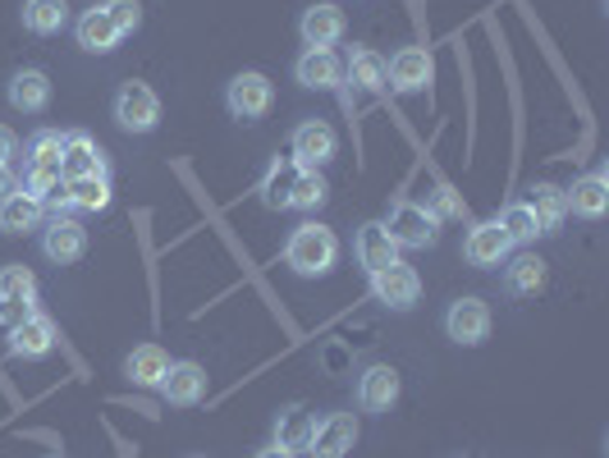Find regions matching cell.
Instances as JSON below:
<instances>
[{
  "label": "cell",
  "mask_w": 609,
  "mask_h": 458,
  "mask_svg": "<svg viewBox=\"0 0 609 458\" xmlns=\"http://www.w3.org/2000/svg\"><path fill=\"white\" fill-rule=\"evenodd\" d=\"M335 261H339V239H335L330 225L308 220V225H298L293 235H289V243H284V266H289L293 276H302V280L330 276Z\"/></svg>",
  "instance_id": "6da1fadb"
},
{
  "label": "cell",
  "mask_w": 609,
  "mask_h": 458,
  "mask_svg": "<svg viewBox=\"0 0 609 458\" xmlns=\"http://www.w3.org/2000/svg\"><path fill=\"white\" fill-rule=\"evenodd\" d=\"M271 106H276V83L266 79V73H257V69H243V73H234V79L224 83V110H230L234 120H243V125L261 120Z\"/></svg>",
  "instance_id": "7a4b0ae2"
},
{
  "label": "cell",
  "mask_w": 609,
  "mask_h": 458,
  "mask_svg": "<svg viewBox=\"0 0 609 458\" xmlns=\"http://www.w3.org/2000/svg\"><path fill=\"white\" fill-rule=\"evenodd\" d=\"M380 225L390 229V239L399 248H431L440 239V220L422 202H408V198H399L390 207V220H380Z\"/></svg>",
  "instance_id": "3957f363"
},
{
  "label": "cell",
  "mask_w": 609,
  "mask_h": 458,
  "mask_svg": "<svg viewBox=\"0 0 609 458\" xmlns=\"http://www.w3.org/2000/svg\"><path fill=\"white\" fill-rule=\"evenodd\" d=\"M116 125L124 133H151L161 125V97L151 92L147 83H138V79L120 83V92H116Z\"/></svg>",
  "instance_id": "277c9868"
},
{
  "label": "cell",
  "mask_w": 609,
  "mask_h": 458,
  "mask_svg": "<svg viewBox=\"0 0 609 458\" xmlns=\"http://www.w3.org/2000/svg\"><path fill=\"white\" fill-rule=\"evenodd\" d=\"M60 179H110V157H106V147H101L92 133H83V129L64 133Z\"/></svg>",
  "instance_id": "5b68a950"
},
{
  "label": "cell",
  "mask_w": 609,
  "mask_h": 458,
  "mask_svg": "<svg viewBox=\"0 0 609 458\" xmlns=\"http://www.w3.org/2000/svg\"><path fill=\"white\" fill-rule=\"evenodd\" d=\"M371 293H376L380 308H390V312H412V308H417V298H422V280H417L412 266L390 261L386 271H376V276H371Z\"/></svg>",
  "instance_id": "8992f818"
},
{
  "label": "cell",
  "mask_w": 609,
  "mask_h": 458,
  "mask_svg": "<svg viewBox=\"0 0 609 458\" xmlns=\"http://www.w3.org/2000/svg\"><path fill=\"white\" fill-rule=\"evenodd\" d=\"M431 79H436V60L422 47H403V51H395V60H386V88H395L399 97L427 92Z\"/></svg>",
  "instance_id": "52a82bcc"
},
{
  "label": "cell",
  "mask_w": 609,
  "mask_h": 458,
  "mask_svg": "<svg viewBox=\"0 0 609 458\" xmlns=\"http://www.w3.org/2000/svg\"><path fill=\"white\" fill-rule=\"evenodd\" d=\"M445 335L453 344H463V349H477V344H486V335H490V308L472 293L453 298L449 312H445Z\"/></svg>",
  "instance_id": "ba28073f"
},
{
  "label": "cell",
  "mask_w": 609,
  "mask_h": 458,
  "mask_svg": "<svg viewBox=\"0 0 609 458\" xmlns=\"http://www.w3.org/2000/svg\"><path fill=\"white\" fill-rule=\"evenodd\" d=\"M289 151H293V161H298L302 170H321V166L335 161L339 138H335V129H330L326 120H302V125L293 129V138H289Z\"/></svg>",
  "instance_id": "9c48e42d"
},
{
  "label": "cell",
  "mask_w": 609,
  "mask_h": 458,
  "mask_svg": "<svg viewBox=\"0 0 609 458\" xmlns=\"http://www.w3.org/2000/svg\"><path fill=\"white\" fill-rule=\"evenodd\" d=\"M83 252H88V229L73 216H51L42 225V257L47 261L73 266V261H83Z\"/></svg>",
  "instance_id": "30bf717a"
},
{
  "label": "cell",
  "mask_w": 609,
  "mask_h": 458,
  "mask_svg": "<svg viewBox=\"0 0 609 458\" xmlns=\"http://www.w3.org/2000/svg\"><path fill=\"white\" fill-rule=\"evenodd\" d=\"M353 445H358V417L353 412H326L312 427L308 454L312 458H349Z\"/></svg>",
  "instance_id": "8fae6325"
},
{
  "label": "cell",
  "mask_w": 609,
  "mask_h": 458,
  "mask_svg": "<svg viewBox=\"0 0 609 458\" xmlns=\"http://www.w3.org/2000/svg\"><path fill=\"white\" fill-rule=\"evenodd\" d=\"M293 79L308 92H335L339 83H345V64H339V56L330 47H308L293 60Z\"/></svg>",
  "instance_id": "7c38bea8"
},
{
  "label": "cell",
  "mask_w": 609,
  "mask_h": 458,
  "mask_svg": "<svg viewBox=\"0 0 609 458\" xmlns=\"http://www.w3.org/2000/svg\"><path fill=\"white\" fill-rule=\"evenodd\" d=\"M56 349V321L42 317V312H23L14 326H10V354L23 358V362H37Z\"/></svg>",
  "instance_id": "4fadbf2b"
},
{
  "label": "cell",
  "mask_w": 609,
  "mask_h": 458,
  "mask_svg": "<svg viewBox=\"0 0 609 458\" xmlns=\"http://www.w3.org/2000/svg\"><path fill=\"white\" fill-rule=\"evenodd\" d=\"M353 257H358V266L367 276H376V271H386L390 261H399V243L390 239V229L380 220H367L353 235Z\"/></svg>",
  "instance_id": "5bb4252c"
},
{
  "label": "cell",
  "mask_w": 609,
  "mask_h": 458,
  "mask_svg": "<svg viewBox=\"0 0 609 458\" xmlns=\"http://www.w3.org/2000/svg\"><path fill=\"white\" fill-rule=\"evenodd\" d=\"M509 252H513V243H509V235H505L500 220H477V225L468 229V239H463V257H468L472 266H505Z\"/></svg>",
  "instance_id": "9a60e30c"
},
{
  "label": "cell",
  "mask_w": 609,
  "mask_h": 458,
  "mask_svg": "<svg viewBox=\"0 0 609 458\" xmlns=\"http://www.w3.org/2000/svg\"><path fill=\"white\" fill-rule=\"evenodd\" d=\"M345 10L330 6V0H317V6L302 10L298 19V37H302V47H335L339 37H345Z\"/></svg>",
  "instance_id": "2e32d148"
},
{
  "label": "cell",
  "mask_w": 609,
  "mask_h": 458,
  "mask_svg": "<svg viewBox=\"0 0 609 458\" xmlns=\"http://www.w3.org/2000/svg\"><path fill=\"white\" fill-rule=\"evenodd\" d=\"M161 399L174 408H193L207 399V371L198 362H170V371L161 376Z\"/></svg>",
  "instance_id": "e0dca14e"
},
{
  "label": "cell",
  "mask_w": 609,
  "mask_h": 458,
  "mask_svg": "<svg viewBox=\"0 0 609 458\" xmlns=\"http://www.w3.org/2000/svg\"><path fill=\"white\" fill-rule=\"evenodd\" d=\"M399 371L390 362H371L362 376H358V404L367 412H390L399 404Z\"/></svg>",
  "instance_id": "ac0fdd59"
},
{
  "label": "cell",
  "mask_w": 609,
  "mask_h": 458,
  "mask_svg": "<svg viewBox=\"0 0 609 458\" xmlns=\"http://www.w3.org/2000/svg\"><path fill=\"white\" fill-rule=\"evenodd\" d=\"M73 37H79V47H83L88 56H110V51L124 42L120 28L110 23V14H106L101 6H92V10L79 14V23H73Z\"/></svg>",
  "instance_id": "d6986e66"
},
{
  "label": "cell",
  "mask_w": 609,
  "mask_h": 458,
  "mask_svg": "<svg viewBox=\"0 0 609 458\" xmlns=\"http://www.w3.org/2000/svg\"><path fill=\"white\" fill-rule=\"evenodd\" d=\"M563 202H568V211L582 216V220H600V216L609 211V175H605V170L582 175V179L563 193Z\"/></svg>",
  "instance_id": "ffe728a7"
},
{
  "label": "cell",
  "mask_w": 609,
  "mask_h": 458,
  "mask_svg": "<svg viewBox=\"0 0 609 458\" xmlns=\"http://www.w3.org/2000/svg\"><path fill=\"white\" fill-rule=\"evenodd\" d=\"M6 97L23 114H42L51 106V79H47L42 69H19L14 79H10V88H6Z\"/></svg>",
  "instance_id": "44dd1931"
},
{
  "label": "cell",
  "mask_w": 609,
  "mask_h": 458,
  "mask_svg": "<svg viewBox=\"0 0 609 458\" xmlns=\"http://www.w3.org/2000/svg\"><path fill=\"white\" fill-rule=\"evenodd\" d=\"M312 427H317V417H312L308 408H302V404H289V408H280V412H276L271 445H280V449H289V454H298V449H308Z\"/></svg>",
  "instance_id": "7402d4cb"
},
{
  "label": "cell",
  "mask_w": 609,
  "mask_h": 458,
  "mask_svg": "<svg viewBox=\"0 0 609 458\" xmlns=\"http://www.w3.org/2000/svg\"><path fill=\"white\" fill-rule=\"evenodd\" d=\"M166 371H170V358H166L161 344H138V349L124 358V376L142 390H157Z\"/></svg>",
  "instance_id": "603a6c76"
},
{
  "label": "cell",
  "mask_w": 609,
  "mask_h": 458,
  "mask_svg": "<svg viewBox=\"0 0 609 458\" xmlns=\"http://www.w3.org/2000/svg\"><path fill=\"white\" fill-rule=\"evenodd\" d=\"M345 79L358 92H386V56L371 51V47H353V56L345 64Z\"/></svg>",
  "instance_id": "cb8c5ba5"
},
{
  "label": "cell",
  "mask_w": 609,
  "mask_h": 458,
  "mask_svg": "<svg viewBox=\"0 0 609 458\" xmlns=\"http://www.w3.org/2000/svg\"><path fill=\"white\" fill-rule=\"evenodd\" d=\"M47 220V202H37L28 193H10L6 202H0V229L6 235H28V229H42Z\"/></svg>",
  "instance_id": "d4e9b609"
},
{
  "label": "cell",
  "mask_w": 609,
  "mask_h": 458,
  "mask_svg": "<svg viewBox=\"0 0 609 458\" xmlns=\"http://www.w3.org/2000/svg\"><path fill=\"white\" fill-rule=\"evenodd\" d=\"M505 289L518 293V298H531V293H541L546 289V261L537 252H518L509 261V271H505Z\"/></svg>",
  "instance_id": "484cf974"
},
{
  "label": "cell",
  "mask_w": 609,
  "mask_h": 458,
  "mask_svg": "<svg viewBox=\"0 0 609 458\" xmlns=\"http://www.w3.org/2000/svg\"><path fill=\"white\" fill-rule=\"evenodd\" d=\"M522 202L531 207V216H537L541 235H555V229L563 225V216H568L563 188H555V183H537V188H531V198H522Z\"/></svg>",
  "instance_id": "4316f807"
},
{
  "label": "cell",
  "mask_w": 609,
  "mask_h": 458,
  "mask_svg": "<svg viewBox=\"0 0 609 458\" xmlns=\"http://www.w3.org/2000/svg\"><path fill=\"white\" fill-rule=\"evenodd\" d=\"M69 23V0H23V28L37 37H56Z\"/></svg>",
  "instance_id": "83f0119b"
},
{
  "label": "cell",
  "mask_w": 609,
  "mask_h": 458,
  "mask_svg": "<svg viewBox=\"0 0 609 458\" xmlns=\"http://www.w3.org/2000/svg\"><path fill=\"white\" fill-rule=\"evenodd\" d=\"M298 175H302V166H298L293 157L276 161L271 170H266V179H261V202H266V207H271V211L289 207V193H293V183H298Z\"/></svg>",
  "instance_id": "f1b7e54d"
},
{
  "label": "cell",
  "mask_w": 609,
  "mask_h": 458,
  "mask_svg": "<svg viewBox=\"0 0 609 458\" xmlns=\"http://www.w3.org/2000/svg\"><path fill=\"white\" fill-rule=\"evenodd\" d=\"M32 293H37V276L23 261L0 266V308H23V302H32Z\"/></svg>",
  "instance_id": "f546056e"
},
{
  "label": "cell",
  "mask_w": 609,
  "mask_h": 458,
  "mask_svg": "<svg viewBox=\"0 0 609 458\" xmlns=\"http://www.w3.org/2000/svg\"><path fill=\"white\" fill-rule=\"evenodd\" d=\"M505 225V235H509V243L513 248H527V243H537L541 239V225H537V216H531V207L518 198V202H509L500 216H495Z\"/></svg>",
  "instance_id": "4dcf8cb0"
},
{
  "label": "cell",
  "mask_w": 609,
  "mask_h": 458,
  "mask_svg": "<svg viewBox=\"0 0 609 458\" xmlns=\"http://www.w3.org/2000/svg\"><path fill=\"white\" fill-rule=\"evenodd\" d=\"M64 202L73 211H106L110 207V179H64Z\"/></svg>",
  "instance_id": "1f68e13d"
},
{
  "label": "cell",
  "mask_w": 609,
  "mask_h": 458,
  "mask_svg": "<svg viewBox=\"0 0 609 458\" xmlns=\"http://www.w3.org/2000/svg\"><path fill=\"white\" fill-rule=\"evenodd\" d=\"M28 166L32 170H60V157H64V133L60 129H37L28 138Z\"/></svg>",
  "instance_id": "d6a6232c"
},
{
  "label": "cell",
  "mask_w": 609,
  "mask_h": 458,
  "mask_svg": "<svg viewBox=\"0 0 609 458\" xmlns=\"http://www.w3.org/2000/svg\"><path fill=\"white\" fill-rule=\"evenodd\" d=\"M326 198H330L326 175H321V170H302L298 183H293V193H289V207H293V211H321Z\"/></svg>",
  "instance_id": "836d02e7"
},
{
  "label": "cell",
  "mask_w": 609,
  "mask_h": 458,
  "mask_svg": "<svg viewBox=\"0 0 609 458\" xmlns=\"http://www.w3.org/2000/svg\"><path fill=\"white\" fill-rule=\"evenodd\" d=\"M64 188V179H60V170H23V183H19V193H28V198H37V202H51L56 193Z\"/></svg>",
  "instance_id": "e575fe53"
},
{
  "label": "cell",
  "mask_w": 609,
  "mask_h": 458,
  "mask_svg": "<svg viewBox=\"0 0 609 458\" xmlns=\"http://www.w3.org/2000/svg\"><path fill=\"white\" fill-rule=\"evenodd\" d=\"M101 10L110 14V23L120 28V37L138 32V23H142V6H138V0H101Z\"/></svg>",
  "instance_id": "d590c367"
},
{
  "label": "cell",
  "mask_w": 609,
  "mask_h": 458,
  "mask_svg": "<svg viewBox=\"0 0 609 458\" xmlns=\"http://www.w3.org/2000/svg\"><path fill=\"white\" fill-rule=\"evenodd\" d=\"M436 220H453V216H463V202L459 198H453V188H436V193H431V207H427Z\"/></svg>",
  "instance_id": "8d00e7d4"
},
{
  "label": "cell",
  "mask_w": 609,
  "mask_h": 458,
  "mask_svg": "<svg viewBox=\"0 0 609 458\" xmlns=\"http://www.w3.org/2000/svg\"><path fill=\"white\" fill-rule=\"evenodd\" d=\"M14 151H19V138H14V129H6V125H0V166H10V161H14Z\"/></svg>",
  "instance_id": "74e56055"
},
{
  "label": "cell",
  "mask_w": 609,
  "mask_h": 458,
  "mask_svg": "<svg viewBox=\"0 0 609 458\" xmlns=\"http://www.w3.org/2000/svg\"><path fill=\"white\" fill-rule=\"evenodd\" d=\"M10 193H19V179H14V170H10V166H0V202H6Z\"/></svg>",
  "instance_id": "f35d334b"
},
{
  "label": "cell",
  "mask_w": 609,
  "mask_h": 458,
  "mask_svg": "<svg viewBox=\"0 0 609 458\" xmlns=\"http://www.w3.org/2000/svg\"><path fill=\"white\" fill-rule=\"evenodd\" d=\"M252 458H293L289 449H280V445H266V449H257Z\"/></svg>",
  "instance_id": "ab89813d"
},
{
  "label": "cell",
  "mask_w": 609,
  "mask_h": 458,
  "mask_svg": "<svg viewBox=\"0 0 609 458\" xmlns=\"http://www.w3.org/2000/svg\"><path fill=\"white\" fill-rule=\"evenodd\" d=\"M51 458H56V454H51Z\"/></svg>",
  "instance_id": "60d3db41"
}]
</instances>
